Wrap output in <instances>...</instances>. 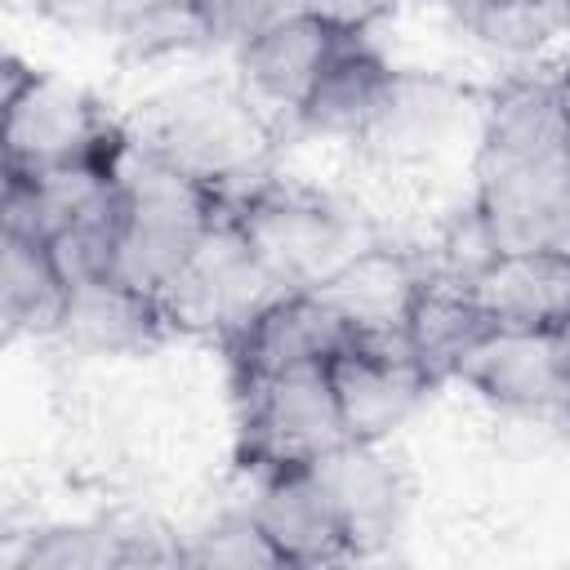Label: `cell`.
<instances>
[{
	"mask_svg": "<svg viewBox=\"0 0 570 570\" xmlns=\"http://www.w3.org/2000/svg\"><path fill=\"white\" fill-rule=\"evenodd\" d=\"M347 441L383 445L436 387L414 361L401 330H356L343 352L325 361Z\"/></svg>",
	"mask_w": 570,
	"mask_h": 570,
	"instance_id": "cell-7",
	"label": "cell"
},
{
	"mask_svg": "<svg viewBox=\"0 0 570 570\" xmlns=\"http://www.w3.org/2000/svg\"><path fill=\"white\" fill-rule=\"evenodd\" d=\"M169 165L223 191V200L240 196L258 178H267L272 151V116L240 85H183L151 102L147 129L138 138Z\"/></svg>",
	"mask_w": 570,
	"mask_h": 570,
	"instance_id": "cell-3",
	"label": "cell"
},
{
	"mask_svg": "<svg viewBox=\"0 0 570 570\" xmlns=\"http://www.w3.org/2000/svg\"><path fill=\"white\" fill-rule=\"evenodd\" d=\"M316 476L325 481L356 557H365L370 548H379L401 512V481L392 472V463L379 454V445H361L347 441L343 450H334L325 463H316Z\"/></svg>",
	"mask_w": 570,
	"mask_h": 570,
	"instance_id": "cell-18",
	"label": "cell"
},
{
	"mask_svg": "<svg viewBox=\"0 0 570 570\" xmlns=\"http://www.w3.org/2000/svg\"><path fill=\"white\" fill-rule=\"evenodd\" d=\"M468 289L499 330L570 334V245L494 249Z\"/></svg>",
	"mask_w": 570,
	"mask_h": 570,
	"instance_id": "cell-11",
	"label": "cell"
},
{
	"mask_svg": "<svg viewBox=\"0 0 570 570\" xmlns=\"http://www.w3.org/2000/svg\"><path fill=\"white\" fill-rule=\"evenodd\" d=\"M178 561L183 566H214V570H267V566H281V557L267 543V534L258 530L254 512L218 517L187 548H178Z\"/></svg>",
	"mask_w": 570,
	"mask_h": 570,
	"instance_id": "cell-24",
	"label": "cell"
},
{
	"mask_svg": "<svg viewBox=\"0 0 570 570\" xmlns=\"http://www.w3.org/2000/svg\"><path fill=\"white\" fill-rule=\"evenodd\" d=\"M227 218L285 289H316L374 245L347 205L289 178H258L227 200Z\"/></svg>",
	"mask_w": 570,
	"mask_h": 570,
	"instance_id": "cell-4",
	"label": "cell"
},
{
	"mask_svg": "<svg viewBox=\"0 0 570 570\" xmlns=\"http://www.w3.org/2000/svg\"><path fill=\"white\" fill-rule=\"evenodd\" d=\"M356 325L330 307L321 294L312 289H289L281 298H272L249 325H240L223 347H227V365H232V383H254V379H272L298 365H325L334 352H343L352 343Z\"/></svg>",
	"mask_w": 570,
	"mask_h": 570,
	"instance_id": "cell-9",
	"label": "cell"
},
{
	"mask_svg": "<svg viewBox=\"0 0 570 570\" xmlns=\"http://www.w3.org/2000/svg\"><path fill=\"white\" fill-rule=\"evenodd\" d=\"M227 200L218 187L169 165L134 138L120 165V236L111 272L147 294H165L169 281L191 263Z\"/></svg>",
	"mask_w": 570,
	"mask_h": 570,
	"instance_id": "cell-1",
	"label": "cell"
},
{
	"mask_svg": "<svg viewBox=\"0 0 570 570\" xmlns=\"http://www.w3.org/2000/svg\"><path fill=\"white\" fill-rule=\"evenodd\" d=\"M116 40L125 45L129 58H165V53H187V49L218 45L214 18L205 9L174 4V0H142L120 22Z\"/></svg>",
	"mask_w": 570,
	"mask_h": 570,
	"instance_id": "cell-23",
	"label": "cell"
},
{
	"mask_svg": "<svg viewBox=\"0 0 570 570\" xmlns=\"http://www.w3.org/2000/svg\"><path fill=\"white\" fill-rule=\"evenodd\" d=\"M472 209L494 249L570 245V142L517 160H476Z\"/></svg>",
	"mask_w": 570,
	"mask_h": 570,
	"instance_id": "cell-8",
	"label": "cell"
},
{
	"mask_svg": "<svg viewBox=\"0 0 570 570\" xmlns=\"http://www.w3.org/2000/svg\"><path fill=\"white\" fill-rule=\"evenodd\" d=\"M566 419H570V414H566Z\"/></svg>",
	"mask_w": 570,
	"mask_h": 570,
	"instance_id": "cell-30",
	"label": "cell"
},
{
	"mask_svg": "<svg viewBox=\"0 0 570 570\" xmlns=\"http://www.w3.org/2000/svg\"><path fill=\"white\" fill-rule=\"evenodd\" d=\"M396 76L401 71H392L383 62V53L365 40V31H347L338 40L334 58L325 62L316 89L307 94V102L298 111V125L307 134H321V138L361 142L374 129L379 111L387 107Z\"/></svg>",
	"mask_w": 570,
	"mask_h": 570,
	"instance_id": "cell-15",
	"label": "cell"
},
{
	"mask_svg": "<svg viewBox=\"0 0 570 570\" xmlns=\"http://www.w3.org/2000/svg\"><path fill=\"white\" fill-rule=\"evenodd\" d=\"M71 303V281L49 240L4 227L0 236V330L13 338H53Z\"/></svg>",
	"mask_w": 570,
	"mask_h": 570,
	"instance_id": "cell-17",
	"label": "cell"
},
{
	"mask_svg": "<svg viewBox=\"0 0 570 570\" xmlns=\"http://www.w3.org/2000/svg\"><path fill=\"white\" fill-rule=\"evenodd\" d=\"M236 463L249 476L312 472L347 445L325 365H298L236 387Z\"/></svg>",
	"mask_w": 570,
	"mask_h": 570,
	"instance_id": "cell-5",
	"label": "cell"
},
{
	"mask_svg": "<svg viewBox=\"0 0 570 570\" xmlns=\"http://www.w3.org/2000/svg\"><path fill=\"white\" fill-rule=\"evenodd\" d=\"M174 4H191V9H205L209 18H214V9H218V0H174Z\"/></svg>",
	"mask_w": 570,
	"mask_h": 570,
	"instance_id": "cell-28",
	"label": "cell"
},
{
	"mask_svg": "<svg viewBox=\"0 0 570 570\" xmlns=\"http://www.w3.org/2000/svg\"><path fill=\"white\" fill-rule=\"evenodd\" d=\"M347 31L325 22L321 13H303L289 18L245 45H236V71H240V89L276 120L289 116L298 125V111L307 102V94L316 89L325 62L334 58L338 40Z\"/></svg>",
	"mask_w": 570,
	"mask_h": 570,
	"instance_id": "cell-12",
	"label": "cell"
},
{
	"mask_svg": "<svg viewBox=\"0 0 570 570\" xmlns=\"http://www.w3.org/2000/svg\"><path fill=\"white\" fill-rule=\"evenodd\" d=\"M566 40H570V31H566ZM566 62H570V58H566Z\"/></svg>",
	"mask_w": 570,
	"mask_h": 570,
	"instance_id": "cell-29",
	"label": "cell"
},
{
	"mask_svg": "<svg viewBox=\"0 0 570 570\" xmlns=\"http://www.w3.org/2000/svg\"><path fill=\"white\" fill-rule=\"evenodd\" d=\"M405 0H312V13H321L325 22L343 27V31H365L370 22H379L383 13L401 9Z\"/></svg>",
	"mask_w": 570,
	"mask_h": 570,
	"instance_id": "cell-27",
	"label": "cell"
},
{
	"mask_svg": "<svg viewBox=\"0 0 570 570\" xmlns=\"http://www.w3.org/2000/svg\"><path fill=\"white\" fill-rule=\"evenodd\" d=\"M499 325L476 303V294L468 289V281H454V276H441V272H423V281L410 294L405 321H401V334H405L414 361L432 374V383L454 379L459 365Z\"/></svg>",
	"mask_w": 570,
	"mask_h": 570,
	"instance_id": "cell-16",
	"label": "cell"
},
{
	"mask_svg": "<svg viewBox=\"0 0 570 570\" xmlns=\"http://www.w3.org/2000/svg\"><path fill=\"white\" fill-rule=\"evenodd\" d=\"M419 281H423V267H414V258L370 245L347 267H338L325 285H316L312 294H321L330 307H338L356 330H401Z\"/></svg>",
	"mask_w": 570,
	"mask_h": 570,
	"instance_id": "cell-19",
	"label": "cell"
},
{
	"mask_svg": "<svg viewBox=\"0 0 570 570\" xmlns=\"http://www.w3.org/2000/svg\"><path fill=\"white\" fill-rule=\"evenodd\" d=\"M450 120H454V98L445 85L396 76L387 107L379 111L374 129L361 142L383 160H423L441 147Z\"/></svg>",
	"mask_w": 570,
	"mask_h": 570,
	"instance_id": "cell-21",
	"label": "cell"
},
{
	"mask_svg": "<svg viewBox=\"0 0 570 570\" xmlns=\"http://www.w3.org/2000/svg\"><path fill=\"white\" fill-rule=\"evenodd\" d=\"M312 13V0H218L214 9V36L218 45H245L289 18Z\"/></svg>",
	"mask_w": 570,
	"mask_h": 570,
	"instance_id": "cell-25",
	"label": "cell"
},
{
	"mask_svg": "<svg viewBox=\"0 0 570 570\" xmlns=\"http://www.w3.org/2000/svg\"><path fill=\"white\" fill-rule=\"evenodd\" d=\"M169 330L174 325L156 294L120 281L116 272H102L71 285V303L53 338L85 356H142Z\"/></svg>",
	"mask_w": 570,
	"mask_h": 570,
	"instance_id": "cell-14",
	"label": "cell"
},
{
	"mask_svg": "<svg viewBox=\"0 0 570 570\" xmlns=\"http://www.w3.org/2000/svg\"><path fill=\"white\" fill-rule=\"evenodd\" d=\"M481 401L499 410H561L570 414V334L494 330L459 374Z\"/></svg>",
	"mask_w": 570,
	"mask_h": 570,
	"instance_id": "cell-10",
	"label": "cell"
},
{
	"mask_svg": "<svg viewBox=\"0 0 570 570\" xmlns=\"http://www.w3.org/2000/svg\"><path fill=\"white\" fill-rule=\"evenodd\" d=\"M254 521L276 548L281 566H334L352 561V534L325 490V481L312 472H285V476H263L258 499H254Z\"/></svg>",
	"mask_w": 570,
	"mask_h": 570,
	"instance_id": "cell-13",
	"label": "cell"
},
{
	"mask_svg": "<svg viewBox=\"0 0 570 570\" xmlns=\"http://www.w3.org/2000/svg\"><path fill=\"white\" fill-rule=\"evenodd\" d=\"M142 0H36V9L62 27L76 31H120V22L138 9Z\"/></svg>",
	"mask_w": 570,
	"mask_h": 570,
	"instance_id": "cell-26",
	"label": "cell"
},
{
	"mask_svg": "<svg viewBox=\"0 0 570 570\" xmlns=\"http://www.w3.org/2000/svg\"><path fill=\"white\" fill-rule=\"evenodd\" d=\"M459 22L499 53H539L570 31V0H450Z\"/></svg>",
	"mask_w": 570,
	"mask_h": 570,
	"instance_id": "cell-22",
	"label": "cell"
},
{
	"mask_svg": "<svg viewBox=\"0 0 570 570\" xmlns=\"http://www.w3.org/2000/svg\"><path fill=\"white\" fill-rule=\"evenodd\" d=\"M0 85L4 174H40L58 165H125L134 134L80 85L27 67L18 53H4Z\"/></svg>",
	"mask_w": 570,
	"mask_h": 570,
	"instance_id": "cell-2",
	"label": "cell"
},
{
	"mask_svg": "<svg viewBox=\"0 0 570 570\" xmlns=\"http://www.w3.org/2000/svg\"><path fill=\"white\" fill-rule=\"evenodd\" d=\"M281 294H289V289L276 285V276L254 258V249L245 245V236L236 232V223L223 209V218L209 227V236L200 240L191 263L169 281L160 303H165V316L174 330L218 334L227 343L240 325H249Z\"/></svg>",
	"mask_w": 570,
	"mask_h": 570,
	"instance_id": "cell-6",
	"label": "cell"
},
{
	"mask_svg": "<svg viewBox=\"0 0 570 570\" xmlns=\"http://www.w3.org/2000/svg\"><path fill=\"white\" fill-rule=\"evenodd\" d=\"M178 561V552L142 543L138 530L116 525H53L22 543L18 570H107V566H156Z\"/></svg>",
	"mask_w": 570,
	"mask_h": 570,
	"instance_id": "cell-20",
	"label": "cell"
}]
</instances>
